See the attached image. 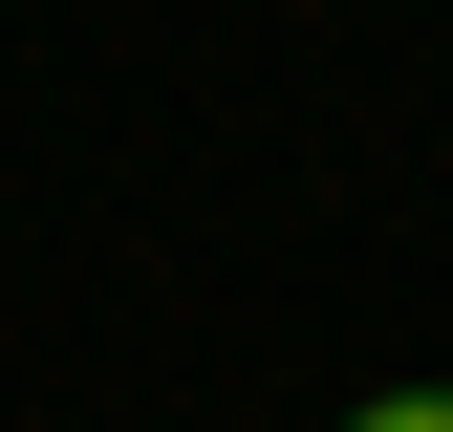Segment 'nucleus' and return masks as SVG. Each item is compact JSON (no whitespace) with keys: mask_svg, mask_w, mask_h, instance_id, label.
<instances>
[{"mask_svg":"<svg viewBox=\"0 0 453 432\" xmlns=\"http://www.w3.org/2000/svg\"><path fill=\"white\" fill-rule=\"evenodd\" d=\"M346 432H453V390H367V411H346Z\"/></svg>","mask_w":453,"mask_h":432,"instance_id":"f257e3e1","label":"nucleus"}]
</instances>
